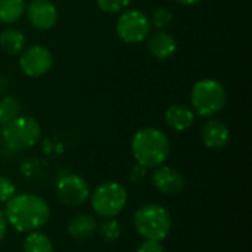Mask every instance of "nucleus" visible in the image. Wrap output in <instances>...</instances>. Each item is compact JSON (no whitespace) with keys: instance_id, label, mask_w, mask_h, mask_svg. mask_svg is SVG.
Here are the masks:
<instances>
[{"instance_id":"1","label":"nucleus","mask_w":252,"mask_h":252,"mask_svg":"<svg viewBox=\"0 0 252 252\" xmlns=\"http://www.w3.org/2000/svg\"><path fill=\"white\" fill-rule=\"evenodd\" d=\"M3 213L7 224L19 233H30L41 229L50 217L47 202L34 193H15L6 202Z\"/></svg>"},{"instance_id":"2","label":"nucleus","mask_w":252,"mask_h":252,"mask_svg":"<svg viewBox=\"0 0 252 252\" xmlns=\"http://www.w3.org/2000/svg\"><path fill=\"white\" fill-rule=\"evenodd\" d=\"M131 151L137 164L146 168H157L170 155V140L164 131L155 127H145L134 134Z\"/></svg>"},{"instance_id":"3","label":"nucleus","mask_w":252,"mask_h":252,"mask_svg":"<svg viewBox=\"0 0 252 252\" xmlns=\"http://www.w3.org/2000/svg\"><path fill=\"white\" fill-rule=\"evenodd\" d=\"M133 224L143 239L161 242L170 235L173 221L167 208L159 204H146L134 213Z\"/></svg>"},{"instance_id":"4","label":"nucleus","mask_w":252,"mask_h":252,"mask_svg":"<svg viewBox=\"0 0 252 252\" xmlns=\"http://www.w3.org/2000/svg\"><path fill=\"white\" fill-rule=\"evenodd\" d=\"M227 102V92L224 86L213 78H204L195 83L190 94V105L195 115L214 117L217 115Z\"/></svg>"},{"instance_id":"5","label":"nucleus","mask_w":252,"mask_h":252,"mask_svg":"<svg viewBox=\"0 0 252 252\" xmlns=\"http://www.w3.org/2000/svg\"><path fill=\"white\" fill-rule=\"evenodd\" d=\"M41 128L32 117L19 115L1 127V139L10 151L30 149L40 140Z\"/></svg>"},{"instance_id":"6","label":"nucleus","mask_w":252,"mask_h":252,"mask_svg":"<svg viewBox=\"0 0 252 252\" xmlns=\"http://www.w3.org/2000/svg\"><path fill=\"white\" fill-rule=\"evenodd\" d=\"M127 190L118 182H105L90 195L93 211L102 219H115L127 204Z\"/></svg>"},{"instance_id":"7","label":"nucleus","mask_w":252,"mask_h":252,"mask_svg":"<svg viewBox=\"0 0 252 252\" xmlns=\"http://www.w3.org/2000/svg\"><path fill=\"white\" fill-rule=\"evenodd\" d=\"M151 22L149 16H146L139 9H130L123 12L117 19V34L118 37L130 44L140 43L146 40V37L151 32Z\"/></svg>"},{"instance_id":"8","label":"nucleus","mask_w":252,"mask_h":252,"mask_svg":"<svg viewBox=\"0 0 252 252\" xmlns=\"http://www.w3.org/2000/svg\"><path fill=\"white\" fill-rule=\"evenodd\" d=\"M53 65V56L52 52L41 46V44H34L21 52L19 56V66L21 71L31 78L41 77L50 71Z\"/></svg>"},{"instance_id":"9","label":"nucleus","mask_w":252,"mask_h":252,"mask_svg":"<svg viewBox=\"0 0 252 252\" xmlns=\"http://www.w3.org/2000/svg\"><path fill=\"white\" fill-rule=\"evenodd\" d=\"M59 201L65 207H80L90 198V188L86 179L78 174L63 176L56 186Z\"/></svg>"},{"instance_id":"10","label":"nucleus","mask_w":252,"mask_h":252,"mask_svg":"<svg viewBox=\"0 0 252 252\" xmlns=\"http://www.w3.org/2000/svg\"><path fill=\"white\" fill-rule=\"evenodd\" d=\"M152 185L161 193L173 196L185 189L186 179L177 168L170 165H159L152 174Z\"/></svg>"},{"instance_id":"11","label":"nucleus","mask_w":252,"mask_h":252,"mask_svg":"<svg viewBox=\"0 0 252 252\" xmlns=\"http://www.w3.org/2000/svg\"><path fill=\"white\" fill-rule=\"evenodd\" d=\"M25 12L30 24L41 31L50 30L58 21V9L50 0H31Z\"/></svg>"},{"instance_id":"12","label":"nucleus","mask_w":252,"mask_h":252,"mask_svg":"<svg viewBox=\"0 0 252 252\" xmlns=\"http://www.w3.org/2000/svg\"><path fill=\"white\" fill-rule=\"evenodd\" d=\"M201 139L208 149H221L230 140L229 126L217 118L208 120L201 128Z\"/></svg>"},{"instance_id":"13","label":"nucleus","mask_w":252,"mask_h":252,"mask_svg":"<svg viewBox=\"0 0 252 252\" xmlns=\"http://www.w3.org/2000/svg\"><path fill=\"white\" fill-rule=\"evenodd\" d=\"M146 47L154 58L164 61L174 55V52L177 49V41L170 32L157 31L155 34L149 35V38L146 41Z\"/></svg>"},{"instance_id":"14","label":"nucleus","mask_w":252,"mask_h":252,"mask_svg":"<svg viewBox=\"0 0 252 252\" xmlns=\"http://www.w3.org/2000/svg\"><path fill=\"white\" fill-rule=\"evenodd\" d=\"M68 235L75 241H87L97 233V223L89 214H78L68 223Z\"/></svg>"},{"instance_id":"15","label":"nucleus","mask_w":252,"mask_h":252,"mask_svg":"<svg viewBox=\"0 0 252 252\" xmlns=\"http://www.w3.org/2000/svg\"><path fill=\"white\" fill-rule=\"evenodd\" d=\"M165 123L176 131H185L195 123V112L186 105H173L165 111Z\"/></svg>"},{"instance_id":"16","label":"nucleus","mask_w":252,"mask_h":252,"mask_svg":"<svg viewBox=\"0 0 252 252\" xmlns=\"http://www.w3.org/2000/svg\"><path fill=\"white\" fill-rule=\"evenodd\" d=\"M25 47V35L18 28L9 27L0 32V49L7 55H18Z\"/></svg>"},{"instance_id":"17","label":"nucleus","mask_w":252,"mask_h":252,"mask_svg":"<svg viewBox=\"0 0 252 252\" xmlns=\"http://www.w3.org/2000/svg\"><path fill=\"white\" fill-rule=\"evenodd\" d=\"M27 7V0H0V22L13 24L24 13Z\"/></svg>"},{"instance_id":"18","label":"nucleus","mask_w":252,"mask_h":252,"mask_svg":"<svg viewBox=\"0 0 252 252\" xmlns=\"http://www.w3.org/2000/svg\"><path fill=\"white\" fill-rule=\"evenodd\" d=\"M24 252H53V245L50 239L40 232H30L24 239Z\"/></svg>"},{"instance_id":"19","label":"nucleus","mask_w":252,"mask_h":252,"mask_svg":"<svg viewBox=\"0 0 252 252\" xmlns=\"http://www.w3.org/2000/svg\"><path fill=\"white\" fill-rule=\"evenodd\" d=\"M21 100L15 96H4L0 100V126H4L21 115Z\"/></svg>"},{"instance_id":"20","label":"nucleus","mask_w":252,"mask_h":252,"mask_svg":"<svg viewBox=\"0 0 252 252\" xmlns=\"http://www.w3.org/2000/svg\"><path fill=\"white\" fill-rule=\"evenodd\" d=\"M97 232L105 242H115L121 236V226L115 219H105V221L97 227Z\"/></svg>"},{"instance_id":"21","label":"nucleus","mask_w":252,"mask_h":252,"mask_svg":"<svg viewBox=\"0 0 252 252\" xmlns=\"http://www.w3.org/2000/svg\"><path fill=\"white\" fill-rule=\"evenodd\" d=\"M173 19H174V16L167 7H158L152 12L149 22H151V27L157 28L158 31H164L167 27L171 25Z\"/></svg>"},{"instance_id":"22","label":"nucleus","mask_w":252,"mask_h":252,"mask_svg":"<svg viewBox=\"0 0 252 252\" xmlns=\"http://www.w3.org/2000/svg\"><path fill=\"white\" fill-rule=\"evenodd\" d=\"M131 0H96V4L99 6L100 10L106 13H115L124 10Z\"/></svg>"},{"instance_id":"23","label":"nucleus","mask_w":252,"mask_h":252,"mask_svg":"<svg viewBox=\"0 0 252 252\" xmlns=\"http://www.w3.org/2000/svg\"><path fill=\"white\" fill-rule=\"evenodd\" d=\"M16 193V188L13 182L4 176H0V204L7 202Z\"/></svg>"},{"instance_id":"24","label":"nucleus","mask_w":252,"mask_h":252,"mask_svg":"<svg viewBox=\"0 0 252 252\" xmlns=\"http://www.w3.org/2000/svg\"><path fill=\"white\" fill-rule=\"evenodd\" d=\"M136 252H165L164 247L158 241H148L143 239V242L137 247Z\"/></svg>"},{"instance_id":"25","label":"nucleus","mask_w":252,"mask_h":252,"mask_svg":"<svg viewBox=\"0 0 252 252\" xmlns=\"http://www.w3.org/2000/svg\"><path fill=\"white\" fill-rule=\"evenodd\" d=\"M146 173H148V168L143 167V165H140V164H137V165H134V167L130 170L128 179H130L131 183H140V182L146 177Z\"/></svg>"},{"instance_id":"26","label":"nucleus","mask_w":252,"mask_h":252,"mask_svg":"<svg viewBox=\"0 0 252 252\" xmlns=\"http://www.w3.org/2000/svg\"><path fill=\"white\" fill-rule=\"evenodd\" d=\"M6 232H7V221H6L4 213L0 210V242H1L3 238L6 236Z\"/></svg>"},{"instance_id":"27","label":"nucleus","mask_w":252,"mask_h":252,"mask_svg":"<svg viewBox=\"0 0 252 252\" xmlns=\"http://www.w3.org/2000/svg\"><path fill=\"white\" fill-rule=\"evenodd\" d=\"M176 1H179V3H182V4H188V6H190V4H196V3H199L201 0H176Z\"/></svg>"},{"instance_id":"28","label":"nucleus","mask_w":252,"mask_h":252,"mask_svg":"<svg viewBox=\"0 0 252 252\" xmlns=\"http://www.w3.org/2000/svg\"><path fill=\"white\" fill-rule=\"evenodd\" d=\"M0 139H1V126H0Z\"/></svg>"}]
</instances>
